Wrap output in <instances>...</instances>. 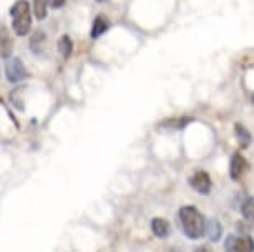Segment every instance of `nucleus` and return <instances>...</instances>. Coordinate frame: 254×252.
Masks as SVG:
<instances>
[{
    "label": "nucleus",
    "instance_id": "obj_11",
    "mask_svg": "<svg viewBox=\"0 0 254 252\" xmlns=\"http://www.w3.org/2000/svg\"><path fill=\"white\" fill-rule=\"evenodd\" d=\"M32 12L37 20H45L49 13V0H32Z\"/></svg>",
    "mask_w": 254,
    "mask_h": 252
},
{
    "label": "nucleus",
    "instance_id": "obj_2",
    "mask_svg": "<svg viewBox=\"0 0 254 252\" xmlns=\"http://www.w3.org/2000/svg\"><path fill=\"white\" fill-rule=\"evenodd\" d=\"M32 5L28 0H17L10 7V17H12V28L18 37H25L32 30Z\"/></svg>",
    "mask_w": 254,
    "mask_h": 252
},
{
    "label": "nucleus",
    "instance_id": "obj_7",
    "mask_svg": "<svg viewBox=\"0 0 254 252\" xmlns=\"http://www.w3.org/2000/svg\"><path fill=\"white\" fill-rule=\"evenodd\" d=\"M228 249L231 252H254V241L249 236L238 237V239L231 237L228 242Z\"/></svg>",
    "mask_w": 254,
    "mask_h": 252
},
{
    "label": "nucleus",
    "instance_id": "obj_14",
    "mask_svg": "<svg viewBox=\"0 0 254 252\" xmlns=\"http://www.w3.org/2000/svg\"><path fill=\"white\" fill-rule=\"evenodd\" d=\"M206 234L211 241H219V237L223 234V227L216 219H209L206 222Z\"/></svg>",
    "mask_w": 254,
    "mask_h": 252
},
{
    "label": "nucleus",
    "instance_id": "obj_9",
    "mask_svg": "<svg viewBox=\"0 0 254 252\" xmlns=\"http://www.w3.org/2000/svg\"><path fill=\"white\" fill-rule=\"evenodd\" d=\"M110 28V20L107 18V15H97L95 20L92 23V30H90V37L93 40L100 39L103 33H107V30Z\"/></svg>",
    "mask_w": 254,
    "mask_h": 252
},
{
    "label": "nucleus",
    "instance_id": "obj_10",
    "mask_svg": "<svg viewBox=\"0 0 254 252\" xmlns=\"http://www.w3.org/2000/svg\"><path fill=\"white\" fill-rule=\"evenodd\" d=\"M151 231L156 237L165 239V237H168V234H170V224H168L163 217H155V219L151 221Z\"/></svg>",
    "mask_w": 254,
    "mask_h": 252
},
{
    "label": "nucleus",
    "instance_id": "obj_20",
    "mask_svg": "<svg viewBox=\"0 0 254 252\" xmlns=\"http://www.w3.org/2000/svg\"><path fill=\"white\" fill-rule=\"evenodd\" d=\"M0 75H2V71H0Z\"/></svg>",
    "mask_w": 254,
    "mask_h": 252
},
{
    "label": "nucleus",
    "instance_id": "obj_3",
    "mask_svg": "<svg viewBox=\"0 0 254 252\" xmlns=\"http://www.w3.org/2000/svg\"><path fill=\"white\" fill-rule=\"evenodd\" d=\"M30 77L25 63L18 56H10L5 60V78L10 83H20Z\"/></svg>",
    "mask_w": 254,
    "mask_h": 252
},
{
    "label": "nucleus",
    "instance_id": "obj_1",
    "mask_svg": "<svg viewBox=\"0 0 254 252\" xmlns=\"http://www.w3.org/2000/svg\"><path fill=\"white\" fill-rule=\"evenodd\" d=\"M180 222L185 234L190 239H201L206 232V221L201 212L193 206H185L180 209Z\"/></svg>",
    "mask_w": 254,
    "mask_h": 252
},
{
    "label": "nucleus",
    "instance_id": "obj_5",
    "mask_svg": "<svg viewBox=\"0 0 254 252\" xmlns=\"http://www.w3.org/2000/svg\"><path fill=\"white\" fill-rule=\"evenodd\" d=\"M248 169V161L243 158L241 153H234L229 163V176H231L233 181H239L243 178V174Z\"/></svg>",
    "mask_w": 254,
    "mask_h": 252
},
{
    "label": "nucleus",
    "instance_id": "obj_8",
    "mask_svg": "<svg viewBox=\"0 0 254 252\" xmlns=\"http://www.w3.org/2000/svg\"><path fill=\"white\" fill-rule=\"evenodd\" d=\"M28 47H30V51L35 55H42L47 47V35L44 30H35L33 35L30 37V42H28Z\"/></svg>",
    "mask_w": 254,
    "mask_h": 252
},
{
    "label": "nucleus",
    "instance_id": "obj_19",
    "mask_svg": "<svg viewBox=\"0 0 254 252\" xmlns=\"http://www.w3.org/2000/svg\"><path fill=\"white\" fill-rule=\"evenodd\" d=\"M97 2H100V3H102V2H107V0H97Z\"/></svg>",
    "mask_w": 254,
    "mask_h": 252
},
{
    "label": "nucleus",
    "instance_id": "obj_16",
    "mask_svg": "<svg viewBox=\"0 0 254 252\" xmlns=\"http://www.w3.org/2000/svg\"><path fill=\"white\" fill-rule=\"evenodd\" d=\"M241 212L243 216L249 221H254V198H248L244 199L241 204Z\"/></svg>",
    "mask_w": 254,
    "mask_h": 252
},
{
    "label": "nucleus",
    "instance_id": "obj_18",
    "mask_svg": "<svg viewBox=\"0 0 254 252\" xmlns=\"http://www.w3.org/2000/svg\"><path fill=\"white\" fill-rule=\"evenodd\" d=\"M251 101H253V104H254V93H253V97H251Z\"/></svg>",
    "mask_w": 254,
    "mask_h": 252
},
{
    "label": "nucleus",
    "instance_id": "obj_17",
    "mask_svg": "<svg viewBox=\"0 0 254 252\" xmlns=\"http://www.w3.org/2000/svg\"><path fill=\"white\" fill-rule=\"evenodd\" d=\"M65 2L66 0H52V7L54 8H62L65 5Z\"/></svg>",
    "mask_w": 254,
    "mask_h": 252
},
{
    "label": "nucleus",
    "instance_id": "obj_4",
    "mask_svg": "<svg viewBox=\"0 0 254 252\" xmlns=\"http://www.w3.org/2000/svg\"><path fill=\"white\" fill-rule=\"evenodd\" d=\"M191 188L196 189L199 194H209L211 191V178L206 171H198L190 178Z\"/></svg>",
    "mask_w": 254,
    "mask_h": 252
},
{
    "label": "nucleus",
    "instance_id": "obj_13",
    "mask_svg": "<svg viewBox=\"0 0 254 252\" xmlns=\"http://www.w3.org/2000/svg\"><path fill=\"white\" fill-rule=\"evenodd\" d=\"M57 47H59V53L64 56V58H70L71 51H73V42H71L68 35H62Z\"/></svg>",
    "mask_w": 254,
    "mask_h": 252
},
{
    "label": "nucleus",
    "instance_id": "obj_6",
    "mask_svg": "<svg viewBox=\"0 0 254 252\" xmlns=\"http://www.w3.org/2000/svg\"><path fill=\"white\" fill-rule=\"evenodd\" d=\"M13 53V39L5 25H0V56L10 58Z\"/></svg>",
    "mask_w": 254,
    "mask_h": 252
},
{
    "label": "nucleus",
    "instance_id": "obj_15",
    "mask_svg": "<svg viewBox=\"0 0 254 252\" xmlns=\"http://www.w3.org/2000/svg\"><path fill=\"white\" fill-rule=\"evenodd\" d=\"M234 131H236L239 146H241V148H248V146L251 145V133H249L243 125H239V123L234 126Z\"/></svg>",
    "mask_w": 254,
    "mask_h": 252
},
{
    "label": "nucleus",
    "instance_id": "obj_12",
    "mask_svg": "<svg viewBox=\"0 0 254 252\" xmlns=\"http://www.w3.org/2000/svg\"><path fill=\"white\" fill-rule=\"evenodd\" d=\"M193 121V118L190 116H183V118H170V120H165L160 123V126L163 128H175V130H183Z\"/></svg>",
    "mask_w": 254,
    "mask_h": 252
}]
</instances>
